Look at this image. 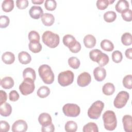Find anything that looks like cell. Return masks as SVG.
<instances>
[{"instance_id": "cell-1", "label": "cell", "mask_w": 132, "mask_h": 132, "mask_svg": "<svg viewBox=\"0 0 132 132\" xmlns=\"http://www.w3.org/2000/svg\"><path fill=\"white\" fill-rule=\"evenodd\" d=\"M104 126L106 130L112 131L117 125V120L115 113L112 110L106 111L103 115Z\"/></svg>"}, {"instance_id": "cell-2", "label": "cell", "mask_w": 132, "mask_h": 132, "mask_svg": "<svg viewBox=\"0 0 132 132\" xmlns=\"http://www.w3.org/2000/svg\"><path fill=\"white\" fill-rule=\"evenodd\" d=\"M40 77L46 84H52L54 81V74L51 68L47 64H42L38 69Z\"/></svg>"}, {"instance_id": "cell-3", "label": "cell", "mask_w": 132, "mask_h": 132, "mask_svg": "<svg viewBox=\"0 0 132 132\" xmlns=\"http://www.w3.org/2000/svg\"><path fill=\"white\" fill-rule=\"evenodd\" d=\"M42 39L43 42L47 46L52 48L56 47L60 42L59 35L49 30L45 31L43 32Z\"/></svg>"}, {"instance_id": "cell-4", "label": "cell", "mask_w": 132, "mask_h": 132, "mask_svg": "<svg viewBox=\"0 0 132 132\" xmlns=\"http://www.w3.org/2000/svg\"><path fill=\"white\" fill-rule=\"evenodd\" d=\"M90 58L97 62L101 67L106 65L109 61L108 56L98 49H94L89 52Z\"/></svg>"}, {"instance_id": "cell-5", "label": "cell", "mask_w": 132, "mask_h": 132, "mask_svg": "<svg viewBox=\"0 0 132 132\" xmlns=\"http://www.w3.org/2000/svg\"><path fill=\"white\" fill-rule=\"evenodd\" d=\"M62 42L64 45L67 46L70 51L73 53H77L81 50V44L71 35L68 34L64 36Z\"/></svg>"}, {"instance_id": "cell-6", "label": "cell", "mask_w": 132, "mask_h": 132, "mask_svg": "<svg viewBox=\"0 0 132 132\" xmlns=\"http://www.w3.org/2000/svg\"><path fill=\"white\" fill-rule=\"evenodd\" d=\"M104 107V103L101 101L94 102L88 110V116L92 119H97L100 118Z\"/></svg>"}, {"instance_id": "cell-7", "label": "cell", "mask_w": 132, "mask_h": 132, "mask_svg": "<svg viewBox=\"0 0 132 132\" xmlns=\"http://www.w3.org/2000/svg\"><path fill=\"white\" fill-rule=\"evenodd\" d=\"M74 74L70 70L60 72L58 76V82L62 87H66L72 84L74 80Z\"/></svg>"}, {"instance_id": "cell-8", "label": "cell", "mask_w": 132, "mask_h": 132, "mask_svg": "<svg viewBox=\"0 0 132 132\" xmlns=\"http://www.w3.org/2000/svg\"><path fill=\"white\" fill-rule=\"evenodd\" d=\"M62 111L67 117H76L80 114V109L77 104L68 103L63 106Z\"/></svg>"}, {"instance_id": "cell-9", "label": "cell", "mask_w": 132, "mask_h": 132, "mask_svg": "<svg viewBox=\"0 0 132 132\" xmlns=\"http://www.w3.org/2000/svg\"><path fill=\"white\" fill-rule=\"evenodd\" d=\"M129 93L124 91H120L117 95L113 101L114 106L118 109L124 107L129 100Z\"/></svg>"}, {"instance_id": "cell-10", "label": "cell", "mask_w": 132, "mask_h": 132, "mask_svg": "<svg viewBox=\"0 0 132 132\" xmlns=\"http://www.w3.org/2000/svg\"><path fill=\"white\" fill-rule=\"evenodd\" d=\"M35 89L34 81L31 79H24L19 86V90L23 95H27L32 93Z\"/></svg>"}, {"instance_id": "cell-11", "label": "cell", "mask_w": 132, "mask_h": 132, "mask_svg": "<svg viewBox=\"0 0 132 132\" xmlns=\"http://www.w3.org/2000/svg\"><path fill=\"white\" fill-rule=\"evenodd\" d=\"M91 80V76L90 74L86 72L80 73L77 79V82L78 85L81 87H85L88 86Z\"/></svg>"}, {"instance_id": "cell-12", "label": "cell", "mask_w": 132, "mask_h": 132, "mask_svg": "<svg viewBox=\"0 0 132 132\" xmlns=\"http://www.w3.org/2000/svg\"><path fill=\"white\" fill-rule=\"evenodd\" d=\"M28 128L27 123L23 120H18L12 124L11 130L13 132H25Z\"/></svg>"}, {"instance_id": "cell-13", "label": "cell", "mask_w": 132, "mask_h": 132, "mask_svg": "<svg viewBox=\"0 0 132 132\" xmlns=\"http://www.w3.org/2000/svg\"><path fill=\"white\" fill-rule=\"evenodd\" d=\"M93 75L96 81H102L106 76V71L103 67H97L93 70Z\"/></svg>"}, {"instance_id": "cell-14", "label": "cell", "mask_w": 132, "mask_h": 132, "mask_svg": "<svg viewBox=\"0 0 132 132\" xmlns=\"http://www.w3.org/2000/svg\"><path fill=\"white\" fill-rule=\"evenodd\" d=\"M30 16L34 19H39L43 14V11L42 8L38 6H32L29 11Z\"/></svg>"}, {"instance_id": "cell-15", "label": "cell", "mask_w": 132, "mask_h": 132, "mask_svg": "<svg viewBox=\"0 0 132 132\" xmlns=\"http://www.w3.org/2000/svg\"><path fill=\"white\" fill-rule=\"evenodd\" d=\"M122 123L124 129L126 132L132 131V117L130 115L124 116L122 118Z\"/></svg>"}, {"instance_id": "cell-16", "label": "cell", "mask_w": 132, "mask_h": 132, "mask_svg": "<svg viewBox=\"0 0 132 132\" xmlns=\"http://www.w3.org/2000/svg\"><path fill=\"white\" fill-rule=\"evenodd\" d=\"M38 121L42 126H46L52 123V119L50 114L43 112L39 115Z\"/></svg>"}, {"instance_id": "cell-17", "label": "cell", "mask_w": 132, "mask_h": 132, "mask_svg": "<svg viewBox=\"0 0 132 132\" xmlns=\"http://www.w3.org/2000/svg\"><path fill=\"white\" fill-rule=\"evenodd\" d=\"M41 21L42 23L46 26H52L55 22V18L51 13H45L41 16Z\"/></svg>"}, {"instance_id": "cell-18", "label": "cell", "mask_w": 132, "mask_h": 132, "mask_svg": "<svg viewBox=\"0 0 132 132\" xmlns=\"http://www.w3.org/2000/svg\"><path fill=\"white\" fill-rule=\"evenodd\" d=\"M85 47L88 48H93L96 44V40L95 38L92 35H86L83 40Z\"/></svg>"}, {"instance_id": "cell-19", "label": "cell", "mask_w": 132, "mask_h": 132, "mask_svg": "<svg viewBox=\"0 0 132 132\" xmlns=\"http://www.w3.org/2000/svg\"><path fill=\"white\" fill-rule=\"evenodd\" d=\"M0 84L3 88L5 89H9L13 87L14 82L12 77L7 76L1 79Z\"/></svg>"}, {"instance_id": "cell-20", "label": "cell", "mask_w": 132, "mask_h": 132, "mask_svg": "<svg viewBox=\"0 0 132 132\" xmlns=\"http://www.w3.org/2000/svg\"><path fill=\"white\" fill-rule=\"evenodd\" d=\"M12 112L11 106L8 103H4L0 105V114L3 117H8Z\"/></svg>"}, {"instance_id": "cell-21", "label": "cell", "mask_w": 132, "mask_h": 132, "mask_svg": "<svg viewBox=\"0 0 132 132\" xmlns=\"http://www.w3.org/2000/svg\"><path fill=\"white\" fill-rule=\"evenodd\" d=\"M129 3L126 0H120L119 1L116 6L115 9L116 11L119 13H122L126 10L129 9Z\"/></svg>"}, {"instance_id": "cell-22", "label": "cell", "mask_w": 132, "mask_h": 132, "mask_svg": "<svg viewBox=\"0 0 132 132\" xmlns=\"http://www.w3.org/2000/svg\"><path fill=\"white\" fill-rule=\"evenodd\" d=\"M18 59L20 62L23 64H28L31 60V57L30 54L25 51H22L19 53Z\"/></svg>"}, {"instance_id": "cell-23", "label": "cell", "mask_w": 132, "mask_h": 132, "mask_svg": "<svg viewBox=\"0 0 132 132\" xmlns=\"http://www.w3.org/2000/svg\"><path fill=\"white\" fill-rule=\"evenodd\" d=\"M23 76L24 79H31L35 81L36 78L35 71L31 68H27L23 72Z\"/></svg>"}, {"instance_id": "cell-24", "label": "cell", "mask_w": 132, "mask_h": 132, "mask_svg": "<svg viewBox=\"0 0 132 132\" xmlns=\"http://www.w3.org/2000/svg\"><path fill=\"white\" fill-rule=\"evenodd\" d=\"M2 61L7 64L13 63L15 60L14 55L10 52H6L2 56Z\"/></svg>"}, {"instance_id": "cell-25", "label": "cell", "mask_w": 132, "mask_h": 132, "mask_svg": "<svg viewBox=\"0 0 132 132\" xmlns=\"http://www.w3.org/2000/svg\"><path fill=\"white\" fill-rule=\"evenodd\" d=\"M115 87L113 84L110 82L106 83L102 87V92L106 95H111L113 94Z\"/></svg>"}, {"instance_id": "cell-26", "label": "cell", "mask_w": 132, "mask_h": 132, "mask_svg": "<svg viewBox=\"0 0 132 132\" xmlns=\"http://www.w3.org/2000/svg\"><path fill=\"white\" fill-rule=\"evenodd\" d=\"M2 8L5 12H10L14 8V1L12 0L4 1L2 4Z\"/></svg>"}, {"instance_id": "cell-27", "label": "cell", "mask_w": 132, "mask_h": 132, "mask_svg": "<svg viewBox=\"0 0 132 132\" xmlns=\"http://www.w3.org/2000/svg\"><path fill=\"white\" fill-rule=\"evenodd\" d=\"M101 48L107 52H111L114 49V45L111 41L107 39H104L101 42Z\"/></svg>"}, {"instance_id": "cell-28", "label": "cell", "mask_w": 132, "mask_h": 132, "mask_svg": "<svg viewBox=\"0 0 132 132\" xmlns=\"http://www.w3.org/2000/svg\"><path fill=\"white\" fill-rule=\"evenodd\" d=\"M50 93V88L45 86H43L40 87L37 92V95L42 98H45L48 96Z\"/></svg>"}, {"instance_id": "cell-29", "label": "cell", "mask_w": 132, "mask_h": 132, "mask_svg": "<svg viewBox=\"0 0 132 132\" xmlns=\"http://www.w3.org/2000/svg\"><path fill=\"white\" fill-rule=\"evenodd\" d=\"M82 131L84 132H98L97 125L94 122H89L84 126Z\"/></svg>"}, {"instance_id": "cell-30", "label": "cell", "mask_w": 132, "mask_h": 132, "mask_svg": "<svg viewBox=\"0 0 132 132\" xmlns=\"http://www.w3.org/2000/svg\"><path fill=\"white\" fill-rule=\"evenodd\" d=\"M117 18V14L113 11H108L104 14V19L105 22L111 23Z\"/></svg>"}, {"instance_id": "cell-31", "label": "cell", "mask_w": 132, "mask_h": 132, "mask_svg": "<svg viewBox=\"0 0 132 132\" xmlns=\"http://www.w3.org/2000/svg\"><path fill=\"white\" fill-rule=\"evenodd\" d=\"M64 129L67 132H75L77 129V123L73 121H69L65 123Z\"/></svg>"}, {"instance_id": "cell-32", "label": "cell", "mask_w": 132, "mask_h": 132, "mask_svg": "<svg viewBox=\"0 0 132 132\" xmlns=\"http://www.w3.org/2000/svg\"><path fill=\"white\" fill-rule=\"evenodd\" d=\"M121 42L125 46H129L132 43V36L129 32L124 33L121 37Z\"/></svg>"}, {"instance_id": "cell-33", "label": "cell", "mask_w": 132, "mask_h": 132, "mask_svg": "<svg viewBox=\"0 0 132 132\" xmlns=\"http://www.w3.org/2000/svg\"><path fill=\"white\" fill-rule=\"evenodd\" d=\"M114 2V1L109 0H97L96 2V7L100 10H105L107 8L109 5L111 4Z\"/></svg>"}, {"instance_id": "cell-34", "label": "cell", "mask_w": 132, "mask_h": 132, "mask_svg": "<svg viewBox=\"0 0 132 132\" xmlns=\"http://www.w3.org/2000/svg\"><path fill=\"white\" fill-rule=\"evenodd\" d=\"M28 47L29 50L34 53L40 52L42 48V45L40 42H29Z\"/></svg>"}, {"instance_id": "cell-35", "label": "cell", "mask_w": 132, "mask_h": 132, "mask_svg": "<svg viewBox=\"0 0 132 132\" xmlns=\"http://www.w3.org/2000/svg\"><path fill=\"white\" fill-rule=\"evenodd\" d=\"M69 66L74 69H77L80 64V60L76 57H71L68 59Z\"/></svg>"}, {"instance_id": "cell-36", "label": "cell", "mask_w": 132, "mask_h": 132, "mask_svg": "<svg viewBox=\"0 0 132 132\" xmlns=\"http://www.w3.org/2000/svg\"><path fill=\"white\" fill-rule=\"evenodd\" d=\"M28 39L30 42H39L40 41V35L39 33L35 30L30 31L28 35Z\"/></svg>"}, {"instance_id": "cell-37", "label": "cell", "mask_w": 132, "mask_h": 132, "mask_svg": "<svg viewBox=\"0 0 132 132\" xmlns=\"http://www.w3.org/2000/svg\"><path fill=\"white\" fill-rule=\"evenodd\" d=\"M123 85L127 89H131L132 88V75H126L123 79Z\"/></svg>"}, {"instance_id": "cell-38", "label": "cell", "mask_w": 132, "mask_h": 132, "mask_svg": "<svg viewBox=\"0 0 132 132\" xmlns=\"http://www.w3.org/2000/svg\"><path fill=\"white\" fill-rule=\"evenodd\" d=\"M44 7L47 10L53 11L57 7V3L55 0H46L44 3Z\"/></svg>"}, {"instance_id": "cell-39", "label": "cell", "mask_w": 132, "mask_h": 132, "mask_svg": "<svg viewBox=\"0 0 132 132\" xmlns=\"http://www.w3.org/2000/svg\"><path fill=\"white\" fill-rule=\"evenodd\" d=\"M112 60L115 63H120L123 59L122 53L119 51H115L112 53Z\"/></svg>"}, {"instance_id": "cell-40", "label": "cell", "mask_w": 132, "mask_h": 132, "mask_svg": "<svg viewBox=\"0 0 132 132\" xmlns=\"http://www.w3.org/2000/svg\"><path fill=\"white\" fill-rule=\"evenodd\" d=\"M121 16L123 19L126 22H130L132 20V11L128 9L121 13Z\"/></svg>"}, {"instance_id": "cell-41", "label": "cell", "mask_w": 132, "mask_h": 132, "mask_svg": "<svg viewBox=\"0 0 132 132\" xmlns=\"http://www.w3.org/2000/svg\"><path fill=\"white\" fill-rule=\"evenodd\" d=\"M10 23L9 18L6 15H1L0 16V27L4 28L7 27Z\"/></svg>"}, {"instance_id": "cell-42", "label": "cell", "mask_w": 132, "mask_h": 132, "mask_svg": "<svg viewBox=\"0 0 132 132\" xmlns=\"http://www.w3.org/2000/svg\"><path fill=\"white\" fill-rule=\"evenodd\" d=\"M16 5L19 9H24L28 6V1L27 0H17Z\"/></svg>"}, {"instance_id": "cell-43", "label": "cell", "mask_w": 132, "mask_h": 132, "mask_svg": "<svg viewBox=\"0 0 132 132\" xmlns=\"http://www.w3.org/2000/svg\"><path fill=\"white\" fill-rule=\"evenodd\" d=\"M19 97L20 96L18 92L15 90L11 91L9 94V98L10 101L12 102H15L18 101Z\"/></svg>"}, {"instance_id": "cell-44", "label": "cell", "mask_w": 132, "mask_h": 132, "mask_svg": "<svg viewBox=\"0 0 132 132\" xmlns=\"http://www.w3.org/2000/svg\"><path fill=\"white\" fill-rule=\"evenodd\" d=\"M10 129V125L5 121H1L0 130L2 132H7Z\"/></svg>"}, {"instance_id": "cell-45", "label": "cell", "mask_w": 132, "mask_h": 132, "mask_svg": "<svg viewBox=\"0 0 132 132\" xmlns=\"http://www.w3.org/2000/svg\"><path fill=\"white\" fill-rule=\"evenodd\" d=\"M55 130V127L53 123L46 126H42L41 131L42 132H53Z\"/></svg>"}, {"instance_id": "cell-46", "label": "cell", "mask_w": 132, "mask_h": 132, "mask_svg": "<svg viewBox=\"0 0 132 132\" xmlns=\"http://www.w3.org/2000/svg\"><path fill=\"white\" fill-rule=\"evenodd\" d=\"M7 99V95L5 91L0 90V105L5 103Z\"/></svg>"}, {"instance_id": "cell-47", "label": "cell", "mask_w": 132, "mask_h": 132, "mask_svg": "<svg viewBox=\"0 0 132 132\" xmlns=\"http://www.w3.org/2000/svg\"><path fill=\"white\" fill-rule=\"evenodd\" d=\"M125 54L126 58L129 59H132V48H127L125 51Z\"/></svg>"}, {"instance_id": "cell-48", "label": "cell", "mask_w": 132, "mask_h": 132, "mask_svg": "<svg viewBox=\"0 0 132 132\" xmlns=\"http://www.w3.org/2000/svg\"><path fill=\"white\" fill-rule=\"evenodd\" d=\"M31 2L34 4L40 5L44 2V0H31Z\"/></svg>"}]
</instances>
